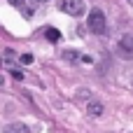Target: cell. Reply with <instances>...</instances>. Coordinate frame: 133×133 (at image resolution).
<instances>
[{
	"label": "cell",
	"mask_w": 133,
	"mask_h": 133,
	"mask_svg": "<svg viewBox=\"0 0 133 133\" xmlns=\"http://www.w3.org/2000/svg\"><path fill=\"white\" fill-rule=\"evenodd\" d=\"M44 35H47V40H51V42H58V40H61V33H58L56 28H47Z\"/></svg>",
	"instance_id": "ba28073f"
},
{
	"label": "cell",
	"mask_w": 133,
	"mask_h": 133,
	"mask_svg": "<svg viewBox=\"0 0 133 133\" xmlns=\"http://www.w3.org/2000/svg\"><path fill=\"white\" fill-rule=\"evenodd\" d=\"M103 112H105V105L101 101H96V98L87 101V115L89 117H103Z\"/></svg>",
	"instance_id": "277c9868"
},
{
	"label": "cell",
	"mask_w": 133,
	"mask_h": 133,
	"mask_svg": "<svg viewBox=\"0 0 133 133\" xmlns=\"http://www.w3.org/2000/svg\"><path fill=\"white\" fill-rule=\"evenodd\" d=\"M21 63H23V65L33 63V56H30V54H23V56H21Z\"/></svg>",
	"instance_id": "9c48e42d"
},
{
	"label": "cell",
	"mask_w": 133,
	"mask_h": 133,
	"mask_svg": "<svg viewBox=\"0 0 133 133\" xmlns=\"http://www.w3.org/2000/svg\"><path fill=\"white\" fill-rule=\"evenodd\" d=\"M117 54L126 61L133 58V35H122L119 42H117Z\"/></svg>",
	"instance_id": "3957f363"
},
{
	"label": "cell",
	"mask_w": 133,
	"mask_h": 133,
	"mask_svg": "<svg viewBox=\"0 0 133 133\" xmlns=\"http://www.w3.org/2000/svg\"><path fill=\"white\" fill-rule=\"evenodd\" d=\"M105 12L101 9V7H94L91 12H89V19H87V26H89V30L94 33V35H103L105 33Z\"/></svg>",
	"instance_id": "6da1fadb"
},
{
	"label": "cell",
	"mask_w": 133,
	"mask_h": 133,
	"mask_svg": "<svg viewBox=\"0 0 133 133\" xmlns=\"http://www.w3.org/2000/svg\"><path fill=\"white\" fill-rule=\"evenodd\" d=\"M63 61H68V63H79L82 61V54L79 51H72V49H63Z\"/></svg>",
	"instance_id": "52a82bcc"
},
{
	"label": "cell",
	"mask_w": 133,
	"mask_h": 133,
	"mask_svg": "<svg viewBox=\"0 0 133 133\" xmlns=\"http://www.w3.org/2000/svg\"><path fill=\"white\" fill-rule=\"evenodd\" d=\"M2 133H30V129L26 124H21V122H14V124H7Z\"/></svg>",
	"instance_id": "8992f818"
},
{
	"label": "cell",
	"mask_w": 133,
	"mask_h": 133,
	"mask_svg": "<svg viewBox=\"0 0 133 133\" xmlns=\"http://www.w3.org/2000/svg\"><path fill=\"white\" fill-rule=\"evenodd\" d=\"M37 2H49V0H37Z\"/></svg>",
	"instance_id": "30bf717a"
},
{
	"label": "cell",
	"mask_w": 133,
	"mask_h": 133,
	"mask_svg": "<svg viewBox=\"0 0 133 133\" xmlns=\"http://www.w3.org/2000/svg\"><path fill=\"white\" fill-rule=\"evenodd\" d=\"M58 9L68 16H82L87 12V5H84V0H61Z\"/></svg>",
	"instance_id": "7a4b0ae2"
},
{
	"label": "cell",
	"mask_w": 133,
	"mask_h": 133,
	"mask_svg": "<svg viewBox=\"0 0 133 133\" xmlns=\"http://www.w3.org/2000/svg\"><path fill=\"white\" fill-rule=\"evenodd\" d=\"M129 5H131V7H133V0H129Z\"/></svg>",
	"instance_id": "8fae6325"
},
{
	"label": "cell",
	"mask_w": 133,
	"mask_h": 133,
	"mask_svg": "<svg viewBox=\"0 0 133 133\" xmlns=\"http://www.w3.org/2000/svg\"><path fill=\"white\" fill-rule=\"evenodd\" d=\"M9 2H12V5H16V7H19V12H21L23 16H28V19H30V16H33V12H35L30 0H9Z\"/></svg>",
	"instance_id": "5b68a950"
}]
</instances>
